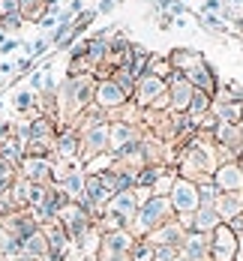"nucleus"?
I'll use <instances>...</instances> for the list:
<instances>
[{"label": "nucleus", "instance_id": "nucleus-26", "mask_svg": "<svg viewBox=\"0 0 243 261\" xmlns=\"http://www.w3.org/2000/svg\"><path fill=\"white\" fill-rule=\"evenodd\" d=\"M30 189H33V183L24 180V177H18V180L9 186V195H12V201H15V207L18 210L30 207Z\"/></svg>", "mask_w": 243, "mask_h": 261}, {"label": "nucleus", "instance_id": "nucleus-38", "mask_svg": "<svg viewBox=\"0 0 243 261\" xmlns=\"http://www.w3.org/2000/svg\"><path fill=\"white\" fill-rule=\"evenodd\" d=\"M18 15V0H0V18Z\"/></svg>", "mask_w": 243, "mask_h": 261}, {"label": "nucleus", "instance_id": "nucleus-27", "mask_svg": "<svg viewBox=\"0 0 243 261\" xmlns=\"http://www.w3.org/2000/svg\"><path fill=\"white\" fill-rule=\"evenodd\" d=\"M174 180H177V168H174V165H165L162 174L156 177V183L150 186V192H153V195H162V198H168V192H171Z\"/></svg>", "mask_w": 243, "mask_h": 261}, {"label": "nucleus", "instance_id": "nucleus-37", "mask_svg": "<svg viewBox=\"0 0 243 261\" xmlns=\"http://www.w3.org/2000/svg\"><path fill=\"white\" fill-rule=\"evenodd\" d=\"M180 255L177 246H153V261H171Z\"/></svg>", "mask_w": 243, "mask_h": 261}, {"label": "nucleus", "instance_id": "nucleus-10", "mask_svg": "<svg viewBox=\"0 0 243 261\" xmlns=\"http://www.w3.org/2000/svg\"><path fill=\"white\" fill-rule=\"evenodd\" d=\"M0 228H3L6 234L18 237V240H27L33 231H39V222H36V216L30 213V207H27V210H15V213L0 216Z\"/></svg>", "mask_w": 243, "mask_h": 261}, {"label": "nucleus", "instance_id": "nucleus-28", "mask_svg": "<svg viewBox=\"0 0 243 261\" xmlns=\"http://www.w3.org/2000/svg\"><path fill=\"white\" fill-rule=\"evenodd\" d=\"M0 156L6 159V162H12V165L18 168V165H21V159H24V144L12 135V138H6V141L0 144Z\"/></svg>", "mask_w": 243, "mask_h": 261}, {"label": "nucleus", "instance_id": "nucleus-35", "mask_svg": "<svg viewBox=\"0 0 243 261\" xmlns=\"http://www.w3.org/2000/svg\"><path fill=\"white\" fill-rule=\"evenodd\" d=\"M18 180V168L12 165V162H6V159L0 156V192H6L12 183Z\"/></svg>", "mask_w": 243, "mask_h": 261}, {"label": "nucleus", "instance_id": "nucleus-41", "mask_svg": "<svg viewBox=\"0 0 243 261\" xmlns=\"http://www.w3.org/2000/svg\"><path fill=\"white\" fill-rule=\"evenodd\" d=\"M15 135V123H6V120H0V144L6 141V138H12Z\"/></svg>", "mask_w": 243, "mask_h": 261}, {"label": "nucleus", "instance_id": "nucleus-23", "mask_svg": "<svg viewBox=\"0 0 243 261\" xmlns=\"http://www.w3.org/2000/svg\"><path fill=\"white\" fill-rule=\"evenodd\" d=\"M168 60H171V66H174L177 72H183V75H186L192 66H198V63L204 60V54L192 51V48H174V51H168Z\"/></svg>", "mask_w": 243, "mask_h": 261}, {"label": "nucleus", "instance_id": "nucleus-24", "mask_svg": "<svg viewBox=\"0 0 243 261\" xmlns=\"http://www.w3.org/2000/svg\"><path fill=\"white\" fill-rule=\"evenodd\" d=\"M21 255H27V258H45L48 255V237L42 228L33 231L27 240H21Z\"/></svg>", "mask_w": 243, "mask_h": 261}, {"label": "nucleus", "instance_id": "nucleus-17", "mask_svg": "<svg viewBox=\"0 0 243 261\" xmlns=\"http://www.w3.org/2000/svg\"><path fill=\"white\" fill-rule=\"evenodd\" d=\"M138 207H141V201H138L135 189H129V192H117V195H111V201H108V210L117 213V216L126 222V228L132 225V219L138 216Z\"/></svg>", "mask_w": 243, "mask_h": 261}, {"label": "nucleus", "instance_id": "nucleus-43", "mask_svg": "<svg viewBox=\"0 0 243 261\" xmlns=\"http://www.w3.org/2000/svg\"><path fill=\"white\" fill-rule=\"evenodd\" d=\"M171 261H189L186 255H183V252H180V255H177V258H171Z\"/></svg>", "mask_w": 243, "mask_h": 261}, {"label": "nucleus", "instance_id": "nucleus-2", "mask_svg": "<svg viewBox=\"0 0 243 261\" xmlns=\"http://www.w3.org/2000/svg\"><path fill=\"white\" fill-rule=\"evenodd\" d=\"M168 219H174V210H171V204H168V198H162V195H150V198L141 201L138 216L132 219L129 231H132L135 237H147L153 228H159L162 222H168Z\"/></svg>", "mask_w": 243, "mask_h": 261}, {"label": "nucleus", "instance_id": "nucleus-7", "mask_svg": "<svg viewBox=\"0 0 243 261\" xmlns=\"http://www.w3.org/2000/svg\"><path fill=\"white\" fill-rule=\"evenodd\" d=\"M129 102V96L114 84L111 79H96V90H93V105L99 108V111H105L108 120H111V114H117L123 105Z\"/></svg>", "mask_w": 243, "mask_h": 261}, {"label": "nucleus", "instance_id": "nucleus-20", "mask_svg": "<svg viewBox=\"0 0 243 261\" xmlns=\"http://www.w3.org/2000/svg\"><path fill=\"white\" fill-rule=\"evenodd\" d=\"M84 177H87V174H84V165H72V168L66 171V177L57 183V189H60L69 201H78L81 195H84Z\"/></svg>", "mask_w": 243, "mask_h": 261}, {"label": "nucleus", "instance_id": "nucleus-12", "mask_svg": "<svg viewBox=\"0 0 243 261\" xmlns=\"http://www.w3.org/2000/svg\"><path fill=\"white\" fill-rule=\"evenodd\" d=\"M78 129L75 126H57L54 135V159H63V162H78Z\"/></svg>", "mask_w": 243, "mask_h": 261}, {"label": "nucleus", "instance_id": "nucleus-44", "mask_svg": "<svg viewBox=\"0 0 243 261\" xmlns=\"http://www.w3.org/2000/svg\"><path fill=\"white\" fill-rule=\"evenodd\" d=\"M240 141H243V120H240Z\"/></svg>", "mask_w": 243, "mask_h": 261}, {"label": "nucleus", "instance_id": "nucleus-39", "mask_svg": "<svg viewBox=\"0 0 243 261\" xmlns=\"http://www.w3.org/2000/svg\"><path fill=\"white\" fill-rule=\"evenodd\" d=\"M225 225L231 228V234H234L237 240H240V237H243V213H237V216H234L231 222H225Z\"/></svg>", "mask_w": 243, "mask_h": 261}, {"label": "nucleus", "instance_id": "nucleus-32", "mask_svg": "<svg viewBox=\"0 0 243 261\" xmlns=\"http://www.w3.org/2000/svg\"><path fill=\"white\" fill-rule=\"evenodd\" d=\"M129 261H153V243L147 237H135L132 249H129Z\"/></svg>", "mask_w": 243, "mask_h": 261}, {"label": "nucleus", "instance_id": "nucleus-42", "mask_svg": "<svg viewBox=\"0 0 243 261\" xmlns=\"http://www.w3.org/2000/svg\"><path fill=\"white\" fill-rule=\"evenodd\" d=\"M114 9V0H99V12H111Z\"/></svg>", "mask_w": 243, "mask_h": 261}, {"label": "nucleus", "instance_id": "nucleus-34", "mask_svg": "<svg viewBox=\"0 0 243 261\" xmlns=\"http://www.w3.org/2000/svg\"><path fill=\"white\" fill-rule=\"evenodd\" d=\"M219 195H222V192L216 189L213 180H201V183H198V198H201V207H213Z\"/></svg>", "mask_w": 243, "mask_h": 261}, {"label": "nucleus", "instance_id": "nucleus-33", "mask_svg": "<svg viewBox=\"0 0 243 261\" xmlns=\"http://www.w3.org/2000/svg\"><path fill=\"white\" fill-rule=\"evenodd\" d=\"M162 168H165V165H144L141 171H135V186L150 189V186L156 183V177L162 174Z\"/></svg>", "mask_w": 243, "mask_h": 261}, {"label": "nucleus", "instance_id": "nucleus-19", "mask_svg": "<svg viewBox=\"0 0 243 261\" xmlns=\"http://www.w3.org/2000/svg\"><path fill=\"white\" fill-rule=\"evenodd\" d=\"M180 252L189 261H210V234H198V231H186Z\"/></svg>", "mask_w": 243, "mask_h": 261}, {"label": "nucleus", "instance_id": "nucleus-6", "mask_svg": "<svg viewBox=\"0 0 243 261\" xmlns=\"http://www.w3.org/2000/svg\"><path fill=\"white\" fill-rule=\"evenodd\" d=\"M141 138H144L141 126L126 123V120H108V153H111V156L123 153L126 147L138 144Z\"/></svg>", "mask_w": 243, "mask_h": 261}, {"label": "nucleus", "instance_id": "nucleus-25", "mask_svg": "<svg viewBox=\"0 0 243 261\" xmlns=\"http://www.w3.org/2000/svg\"><path fill=\"white\" fill-rule=\"evenodd\" d=\"M18 15H21V21L39 24L48 15V0H18Z\"/></svg>", "mask_w": 243, "mask_h": 261}, {"label": "nucleus", "instance_id": "nucleus-9", "mask_svg": "<svg viewBox=\"0 0 243 261\" xmlns=\"http://www.w3.org/2000/svg\"><path fill=\"white\" fill-rule=\"evenodd\" d=\"M168 93V81L165 79H156V75H141V79L135 81V93H132V99L135 105L144 111V108H153V102L156 99H162Z\"/></svg>", "mask_w": 243, "mask_h": 261}, {"label": "nucleus", "instance_id": "nucleus-16", "mask_svg": "<svg viewBox=\"0 0 243 261\" xmlns=\"http://www.w3.org/2000/svg\"><path fill=\"white\" fill-rule=\"evenodd\" d=\"M183 237H186V231H183V225L177 222V216L174 219H168V222H162L159 228H153L150 234H147V240L153 243V246H183Z\"/></svg>", "mask_w": 243, "mask_h": 261}, {"label": "nucleus", "instance_id": "nucleus-8", "mask_svg": "<svg viewBox=\"0 0 243 261\" xmlns=\"http://www.w3.org/2000/svg\"><path fill=\"white\" fill-rule=\"evenodd\" d=\"M192 93H195V87L186 81V75L174 69L168 75V111L171 114H186L189 102H192Z\"/></svg>", "mask_w": 243, "mask_h": 261}, {"label": "nucleus", "instance_id": "nucleus-1", "mask_svg": "<svg viewBox=\"0 0 243 261\" xmlns=\"http://www.w3.org/2000/svg\"><path fill=\"white\" fill-rule=\"evenodd\" d=\"M93 90H96L93 75H66L63 79V84L57 87V117L63 120V126H75V120L93 105Z\"/></svg>", "mask_w": 243, "mask_h": 261}, {"label": "nucleus", "instance_id": "nucleus-31", "mask_svg": "<svg viewBox=\"0 0 243 261\" xmlns=\"http://www.w3.org/2000/svg\"><path fill=\"white\" fill-rule=\"evenodd\" d=\"M111 81H114V84H117V87H120V90H123L129 99H132V93H135V79H132V72H129L126 66H117V69L111 72Z\"/></svg>", "mask_w": 243, "mask_h": 261}, {"label": "nucleus", "instance_id": "nucleus-18", "mask_svg": "<svg viewBox=\"0 0 243 261\" xmlns=\"http://www.w3.org/2000/svg\"><path fill=\"white\" fill-rule=\"evenodd\" d=\"M186 81L195 87V90H201V93H210V96L219 90V79H216L213 66H210L207 60H201L198 66H192V69L186 72Z\"/></svg>", "mask_w": 243, "mask_h": 261}, {"label": "nucleus", "instance_id": "nucleus-29", "mask_svg": "<svg viewBox=\"0 0 243 261\" xmlns=\"http://www.w3.org/2000/svg\"><path fill=\"white\" fill-rule=\"evenodd\" d=\"M210 102H213V96H210V93L195 90V93H192V102H189V108H186V114L192 117V120H198V117L210 114Z\"/></svg>", "mask_w": 243, "mask_h": 261}, {"label": "nucleus", "instance_id": "nucleus-4", "mask_svg": "<svg viewBox=\"0 0 243 261\" xmlns=\"http://www.w3.org/2000/svg\"><path fill=\"white\" fill-rule=\"evenodd\" d=\"M168 204L174 210V216H186V213H195L201 207V198H198V183L195 180H186L177 174V180L168 192Z\"/></svg>", "mask_w": 243, "mask_h": 261}, {"label": "nucleus", "instance_id": "nucleus-11", "mask_svg": "<svg viewBox=\"0 0 243 261\" xmlns=\"http://www.w3.org/2000/svg\"><path fill=\"white\" fill-rule=\"evenodd\" d=\"M237 246H240V240L231 234V228L222 222L210 234V261H234L237 258Z\"/></svg>", "mask_w": 243, "mask_h": 261}, {"label": "nucleus", "instance_id": "nucleus-22", "mask_svg": "<svg viewBox=\"0 0 243 261\" xmlns=\"http://www.w3.org/2000/svg\"><path fill=\"white\" fill-rule=\"evenodd\" d=\"M219 225H222V219L213 207H198L192 213V231H198V234H213Z\"/></svg>", "mask_w": 243, "mask_h": 261}, {"label": "nucleus", "instance_id": "nucleus-13", "mask_svg": "<svg viewBox=\"0 0 243 261\" xmlns=\"http://www.w3.org/2000/svg\"><path fill=\"white\" fill-rule=\"evenodd\" d=\"M54 159L51 156H24L18 165V177H24L30 183H51Z\"/></svg>", "mask_w": 243, "mask_h": 261}, {"label": "nucleus", "instance_id": "nucleus-5", "mask_svg": "<svg viewBox=\"0 0 243 261\" xmlns=\"http://www.w3.org/2000/svg\"><path fill=\"white\" fill-rule=\"evenodd\" d=\"M135 243V234L129 228H117V231H105L102 240H99V252L96 258L99 261H114V258H126L129 249Z\"/></svg>", "mask_w": 243, "mask_h": 261}, {"label": "nucleus", "instance_id": "nucleus-40", "mask_svg": "<svg viewBox=\"0 0 243 261\" xmlns=\"http://www.w3.org/2000/svg\"><path fill=\"white\" fill-rule=\"evenodd\" d=\"M21 24H24V21H21V15H12V18H0V30H18Z\"/></svg>", "mask_w": 243, "mask_h": 261}, {"label": "nucleus", "instance_id": "nucleus-36", "mask_svg": "<svg viewBox=\"0 0 243 261\" xmlns=\"http://www.w3.org/2000/svg\"><path fill=\"white\" fill-rule=\"evenodd\" d=\"M219 90H222L228 99H234V102H243V84H237V81H225V84H219Z\"/></svg>", "mask_w": 243, "mask_h": 261}, {"label": "nucleus", "instance_id": "nucleus-3", "mask_svg": "<svg viewBox=\"0 0 243 261\" xmlns=\"http://www.w3.org/2000/svg\"><path fill=\"white\" fill-rule=\"evenodd\" d=\"M78 129V141H81V150H78V162L87 165L90 159L108 153V120H99V123H75Z\"/></svg>", "mask_w": 243, "mask_h": 261}, {"label": "nucleus", "instance_id": "nucleus-30", "mask_svg": "<svg viewBox=\"0 0 243 261\" xmlns=\"http://www.w3.org/2000/svg\"><path fill=\"white\" fill-rule=\"evenodd\" d=\"M174 72V66H171V60H168V54H150V63H147V75H156V79H165Z\"/></svg>", "mask_w": 243, "mask_h": 261}, {"label": "nucleus", "instance_id": "nucleus-14", "mask_svg": "<svg viewBox=\"0 0 243 261\" xmlns=\"http://www.w3.org/2000/svg\"><path fill=\"white\" fill-rule=\"evenodd\" d=\"M210 180L216 183L219 192H243V168L240 162H219Z\"/></svg>", "mask_w": 243, "mask_h": 261}, {"label": "nucleus", "instance_id": "nucleus-21", "mask_svg": "<svg viewBox=\"0 0 243 261\" xmlns=\"http://www.w3.org/2000/svg\"><path fill=\"white\" fill-rule=\"evenodd\" d=\"M213 210L219 213L222 222H231L237 213H243V192H222V195L216 198Z\"/></svg>", "mask_w": 243, "mask_h": 261}, {"label": "nucleus", "instance_id": "nucleus-15", "mask_svg": "<svg viewBox=\"0 0 243 261\" xmlns=\"http://www.w3.org/2000/svg\"><path fill=\"white\" fill-rule=\"evenodd\" d=\"M210 114H213L219 123H240L243 120V102L228 99L222 90L213 93V102H210Z\"/></svg>", "mask_w": 243, "mask_h": 261}]
</instances>
